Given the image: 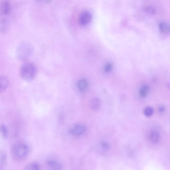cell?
<instances>
[{
    "mask_svg": "<svg viewBox=\"0 0 170 170\" xmlns=\"http://www.w3.org/2000/svg\"><path fill=\"white\" fill-rule=\"evenodd\" d=\"M29 151V148L26 143L19 142L13 145L11 149V154L14 159L17 161H21L27 157Z\"/></svg>",
    "mask_w": 170,
    "mask_h": 170,
    "instance_id": "1",
    "label": "cell"
},
{
    "mask_svg": "<svg viewBox=\"0 0 170 170\" xmlns=\"http://www.w3.org/2000/svg\"><path fill=\"white\" fill-rule=\"evenodd\" d=\"M33 51V46L30 43H21L17 48L16 57L19 60L25 61L31 56Z\"/></svg>",
    "mask_w": 170,
    "mask_h": 170,
    "instance_id": "2",
    "label": "cell"
},
{
    "mask_svg": "<svg viewBox=\"0 0 170 170\" xmlns=\"http://www.w3.org/2000/svg\"><path fill=\"white\" fill-rule=\"evenodd\" d=\"M37 73L36 67L31 62L24 64L20 71L21 78L26 81H31L35 78Z\"/></svg>",
    "mask_w": 170,
    "mask_h": 170,
    "instance_id": "3",
    "label": "cell"
},
{
    "mask_svg": "<svg viewBox=\"0 0 170 170\" xmlns=\"http://www.w3.org/2000/svg\"><path fill=\"white\" fill-rule=\"evenodd\" d=\"M86 130V126L84 124H77L72 126L69 130V132L72 135L78 136L83 134Z\"/></svg>",
    "mask_w": 170,
    "mask_h": 170,
    "instance_id": "4",
    "label": "cell"
},
{
    "mask_svg": "<svg viewBox=\"0 0 170 170\" xmlns=\"http://www.w3.org/2000/svg\"><path fill=\"white\" fill-rule=\"evenodd\" d=\"M92 16L89 11H85L82 12L79 18V23L81 26H86L88 25L91 22Z\"/></svg>",
    "mask_w": 170,
    "mask_h": 170,
    "instance_id": "5",
    "label": "cell"
},
{
    "mask_svg": "<svg viewBox=\"0 0 170 170\" xmlns=\"http://www.w3.org/2000/svg\"><path fill=\"white\" fill-rule=\"evenodd\" d=\"M2 13L4 15L7 16L10 13L11 7L8 0H2L1 5Z\"/></svg>",
    "mask_w": 170,
    "mask_h": 170,
    "instance_id": "6",
    "label": "cell"
},
{
    "mask_svg": "<svg viewBox=\"0 0 170 170\" xmlns=\"http://www.w3.org/2000/svg\"><path fill=\"white\" fill-rule=\"evenodd\" d=\"M9 84V81L7 77L0 76V93H3L7 89Z\"/></svg>",
    "mask_w": 170,
    "mask_h": 170,
    "instance_id": "7",
    "label": "cell"
},
{
    "mask_svg": "<svg viewBox=\"0 0 170 170\" xmlns=\"http://www.w3.org/2000/svg\"><path fill=\"white\" fill-rule=\"evenodd\" d=\"M101 101L98 98H94L92 99L89 103L90 108L93 111H98L100 108Z\"/></svg>",
    "mask_w": 170,
    "mask_h": 170,
    "instance_id": "8",
    "label": "cell"
},
{
    "mask_svg": "<svg viewBox=\"0 0 170 170\" xmlns=\"http://www.w3.org/2000/svg\"><path fill=\"white\" fill-rule=\"evenodd\" d=\"M89 82L85 79L80 80L77 83V87L79 90L82 92H84L88 89Z\"/></svg>",
    "mask_w": 170,
    "mask_h": 170,
    "instance_id": "9",
    "label": "cell"
},
{
    "mask_svg": "<svg viewBox=\"0 0 170 170\" xmlns=\"http://www.w3.org/2000/svg\"><path fill=\"white\" fill-rule=\"evenodd\" d=\"M149 140L153 144H157L159 139V135L156 131H152L150 132L149 135Z\"/></svg>",
    "mask_w": 170,
    "mask_h": 170,
    "instance_id": "10",
    "label": "cell"
},
{
    "mask_svg": "<svg viewBox=\"0 0 170 170\" xmlns=\"http://www.w3.org/2000/svg\"><path fill=\"white\" fill-rule=\"evenodd\" d=\"M159 30L164 33H168L170 32V26L169 24L165 22H161L159 24Z\"/></svg>",
    "mask_w": 170,
    "mask_h": 170,
    "instance_id": "11",
    "label": "cell"
},
{
    "mask_svg": "<svg viewBox=\"0 0 170 170\" xmlns=\"http://www.w3.org/2000/svg\"><path fill=\"white\" fill-rule=\"evenodd\" d=\"M47 163L48 167L53 169L60 170L62 169L61 165L57 162L52 160H48Z\"/></svg>",
    "mask_w": 170,
    "mask_h": 170,
    "instance_id": "12",
    "label": "cell"
},
{
    "mask_svg": "<svg viewBox=\"0 0 170 170\" xmlns=\"http://www.w3.org/2000/svg\"><path fill=\"white\" fill-rule=\"evenodd\" d=\"M40 165L37 162H32L29 163L25 168L27 170H39L40 169Z\"/></svg>",
    "mask_w": 170,
    "mask_h": 170,
    "instance_id": "13",
    "label": "cell"
},
{
    "mask_svg": "<svg viewBox=\"0 0 170 170\" xmlns=\"http://www.w3.org/2000/svg\"><path fill=\"white\" fill-rule=\"evenodd\" d=\"M149 86L147 85H143L141 88L140 92L139 94L142 98H145L147 96L149 90Z\"/></svg>",
    "mask_w": 170,
    "mask_h": 170,
    "instance_id": "14",
    "label": "cell"
},
{
    "mask_svg": "<svg viewBox=\"0 0 170 170\" xmlns=\"http://www.w3.org/2000/svg\"><path fill=\"white\" fill-rule=\"evenodd\" d=\"M0 132L4 139H6L7 138L8 130L6 126L2 124L0 126Z\"/></svg>",
    "mask_w": 170,
    "mask_h": 170,
    "instance_id": "15",
    "label": "cell"
},
{
    "mask_svg": "<svg viewBox=\"0 0 170 170\" xmlns=\"http://www.w3.org/2000/svg\"><path fill=\"white\" fill-rule=\"evenodd\" d=\"M153 113V109L150 107H148L145 108L144 110L145 115L148 117L151 116Z\"/></svg>",
    "mask_w": 170,
    "mask_h": 170,
    "instance_id": "16",
    "label": "cell"
},
{
    "mask_svg": "<svg viewBox=\"0 0 170 170\" xmlns=\"http://www.w3.org/2000/svg\"><path fill=\"white\" fill-rule=\"evenodd\" d=\"M7 161V156L5 153H2L0 154V163L2 166L5 164Z\"/></svg>",
    "mask_w": 170,
    "mask_h": 170,
    "instance_id": "17",
    "label": "cell"
},
{
    "mask_svg": "<svg viewBox=\"0 0 170 170\" xmlns=\"http://www.w3.org/2000/svg\"><path fill=\"white\" fill-rule=\"evenodd\" d=\"M113 65L111 63L107 64L105 67V71L106 72H109L111 71L113 68Z\"/></svg>",
    "mask_w": 170,
    "mask_h": 170,
    "instance_id": "18",
    "label": "cell"
},
{
    "mask_svg": "<svg viewBox=\"0 0 170 170\" xmlns=\"http://www.w3.org/2000/svg\"><path fill=\"white\" fill-rule=\"evenodd\" d=\"M101 145L102 147L105 150H108L109 149V144L107 142H103L101 143Z\"/></svg>",
    "mask_w": 170,
    "mask_h": 170,
    "instance_id": "19",
    "label": "cell"
},
{
    "mask_svg": "<svg viewBox=\"0 0 170 170\" xmlns=\"http://www.w3.org/2000/svg\"><path fill=\"white\" fill-rule=\"evenodd\" d=\"M158 110L160 113H162L165 110V108L163 106H161L159 107Z\"/></svg>",
    "mask_w": 170,
    "mask_h": 170,
    "instance_id": "20",
    "label": "cell"
},
{
    "mask_svg": "<svg viewBox=\"0 0 170 170\" xmlns=\"http://www.w3.org/2000/svg\"><path fill=\"white\" fill-rule=\"evenodd\" d=\"M147 11L150 13H153L155 11L154 9L153 8L149 7L147 8Z\"/></svg>",
    "mask_w": 170,
    "mask_h": 170,
    "instance_id": "21",
    "label": "cell"
},
{
    "mask_svg": "<svg viewBox=\"0 0 170 170\" xmlns=\"http://www.w3.org/2000/svg\"><path fill=\"white\" fill-rule=\"evenodd\" d=\"M36 1L39 2H42L45 3H49L51 0H36Z\"/></svg>",
    "mask_w": 170,
    "mask_h": 170,
    "instance_id": "22",
    "label": "cell"
}]
</instances>
